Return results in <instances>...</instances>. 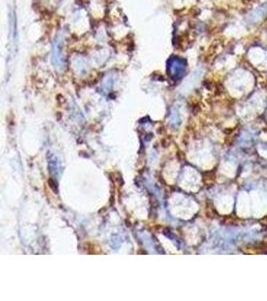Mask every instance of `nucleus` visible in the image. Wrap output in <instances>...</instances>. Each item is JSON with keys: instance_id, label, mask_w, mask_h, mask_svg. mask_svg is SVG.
<instances>
[{"instance_id": "1", "label": "nucleus", "mask_w": 267, "mask_h": 301, "mask_svg": "<svg viewBox=\"0 0 267 301\" xmlns=\"http://www.w3.org/2000/svg\"><path fill=\"white\" fill-rule=\"evenodd\" d=\"M185 70L186 61L177 55H172L167 61V71L173 80H178V78L183 76Z\"/></svg>"}, {"instance_id": "2", "label": "nucleus", "mask_w": 267, "mask_h": 301, "mask_svg": "<svg viewBox=\"0 0 267 301\" xmlns=\"http://www.w3.org/2000/svg\"><path fill=\"white\" fill-rule=\"evenodd\" d=\"M53 61L55 66H61L62 65V58H63V53H62V41L59 36L55 37L54 43H53Z\"/></svg>"}]
</instances>
